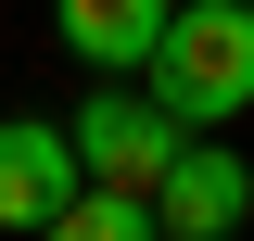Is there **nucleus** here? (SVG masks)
<instances>
[{"label":"nucleus","instance_id":"1","mask_svg":"<svg viewBox=\"0 0 254 241\" xmlns=\"http://www.w3.org/2000/svg\"><path fill=\"white\" fill-rule=\"evenodd\" d=\"M140 76H153V102L178 127H229L254 102V0H178Z\"/></svg>","mask_w":254,"mask_h":241},{"label":"nucleus","instance_id":"2","mask_svg":"<svg viewBox=\"0 0 254 241\" xmlns=\"http://www.w3.org/2000/svg\"><path fill=\"white\" fill-rule=\"evenodd\" d=\"M178 152L190 140H178V115H165L153 89H102L89 115H76V165H89L102 190H140V203H153V178L178 165Z\"/></svg>","mask_w":254,"mask_h":241},{"label":"nucleus","instance_id":"3","mask_svg":"<svg viewBox=\"0 0 254 241\" xmlns=\"http://www.w3.org/2000/svg\"><path fill=\"white\" fill-rule=\"evenodd\" d=\"M153 216H165L178 241H229V229L254 216V165H242V152H216V140H190L178 165L153 178Z\"/></svg>","mask_w":254,"mask_h":241},{"label":"nucleus","instance_id":"4","mask_svg":"<svg viewBox=\"0 0 254 241\" xmlns=\"http://www.w3.org/2000/svg\"><path fill=\"white\" fill-rule=\"evenodd\" d=\"M64 203H76V140L38 127V115H13L0 127V229H51Z\"/></svg>","mask_w":254,"mask_h":241},{"label":"nucleus","instance_id":"5","mask_svg":"<svg viewBox=\"0 0 254 241\" xmlns=\"http://www.w3.org/2000/svg\"><path fill=\"white\" fill-rule=\"evenodd\" d=\"M165 13H178V0H51L64 51H76V63H115V76H140V63H153Z\"/></svg>","mask_w":254,"mask_h":241},{"label":"nucleus","instance_id":"6","mask_svg":"<svg viewBox=\"0 0 254 241\" xmlns=\"http://www.w3.org/2000/svg\"><path fill=\"white\" fill-rule=\"evenodd\" d=\"M38 241H165V216L140 203V190H76V203H64Z\"/></svg>","mask_w":254,"mask_h":241}]
</instances>
